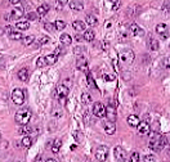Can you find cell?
Returning <instances> with one entry per match:
<instances>
[{
    "label": "cell",
    "mask_w": 170,
    "mask_h": 162,
    "mask_svg": "<svg viewBox=\"0 0 170 162\" xmlns=\"http://www.w3.org/2000/svg\"><path fill=\"white\" fill-rule=\"evenodd\" d=\"M166 147V138L165 135H161V134H155L151 136V140H150V148L153 152H161Z\"/></svg>",
    "instance_id": "1"
},
{
    "label": "cell",
    "mask_w": 170,
    "mask_h": 162,
    "mask_svg": "<svg viewBox=\"0 0 170 162\" xmlns=\"http://www.w3.org/2000/svg\"><path fill=\"white\" fill-rule=\"evenodd\" d=\"M31 116H32V113H31L30 108H21L17 111L16 116H14V120H16V122L18 125H21V126H25V125L30 122Z\"/></svg>",
    "instance_id": "2"
},
{
    "label": "cell",
    "mask_w": 170,
    "mask_h": 162,
    "mask_svg": "<svg viewBox=\"0 0 170 162\" xmlns=\"http://www.w3.org/2000/svg\"><path fill=\"white\" fill-rule=\"evenodd\" d=\"M68 90H70V87L64 86L63 84H62V85H60V86H57V89H56V93H57V98H58V102H60L62 106H66V100H67Z\"/></svg>",
    "instance_id": "3"
},
{
    "label": "cell",
    "mask_w": 170,
    "mask_h": 162,
    "mask_svg": "<svg viewBox=\"0 0 170 162\" xmlns=\"http://www.w3.org/2000/svg\"><path fill=\"white\" fill-rule=\"evenodd\" d=\"M134 58H135L134 51L130 50V49H125V50L120 51V54H119V59H120V62L124 63V64H130V63H133Z\"/></svg>",
    "instance_id": "4"
},
{
    "label": "cell",
    "mask_w": 170,
    "mask_h": 162,
    "mask_svg": "<svg viewBox=\"0 0 170 162\" xmlns=\"http://www.w3.org/2000/svg\"><path fill=\"white\" fill-rule=\"evenodd\" d=\"M94 157L99 162H105L108 157V148L106 145H99L94 151Z\"/></svg>",
    "instance_id": "5"
},
{
    "label": "cell",
    "mask_w": 170,
    "mask_h": 162,
    "mask_svg": "<svg viewBox=\"0 0 170 162\" xmlns=\"http://www.w3.org/2000/svg\"><path fill=\"white\" fill-rule=\"evenodd\" d=\"M12 100L16 106H22L25 103V93L22 89H14L12 91Z\"/></svg>",
    "instance_id": "6"
},
{
    "label": "cell",
    "mask_w": 170,
    "mask_h": 162,
    "mask_svg": "<svg viewBox=\"0 0 170 162\" xmlns=\"http://www.w3.org/2000/svg\"><path fill=\"white\" fill-rule=\"evenodd\" d=\"M93 115L95 117H99V119L106 116V107L103 106V103H101V102L94 103L93 104Z\"/></svg>",
    "instance_id": "7"
},
{
    "label": "cell",
    "mask_w": 170,
    "mask_h": 162,
    "mask_svg": "<svg viewBox=\"0 0 170 162\" xmlns=\"http://www.w3.org/2000/svg\"><path fill=\"white\" fill-rule=\"evenodd\" d=\"M114 157H115V160L117 162H125L126 158H128L126 152H125V149L122 148V147H120V145H117L116 148L114 149Z\"/></svg>",
    "instance_id": "8"
},
{
    "label": "cell",
    "mask_w": 170,
    "mask_h": 162,
    "mask_svg": "<svg viewBox=\"0 0 170 162\" xmlns=\"http://www.w3.org/2000/svg\"><path fill=\"white\" fill-rule=\"evenodd\" d=\"M106 117L108 120H111V121H116V117H117V115H116V107H115V104L112 102H110L108 103V106L106 107Z\"/></svg>",
    "instance_id": "9"
},
{
    "label": "cell",
    "mask_w": 170,
    "mask_h": 162,
    "mask_svg": "<svg viewBox=\"0 0 170 162\" xmlns=\"http://www.w3.org/2000/svg\"><path fill=\"white\" fill-rule=\"evenodd\" d=\"M76 67L81 72H88V59L84 55H79L76 59Z\"/></svg>",
    "instance_id": "10"
},
{
    "label": "cell",
    "mask_w": 170,
    "mask_h": 162,
    "mask_svg": "<svg viewBox=\"0 0 170 162\" xmlns=\"http://www.w3.org/2000/svg\"><path fill=\"white\" fill-rule=\"evenodd\" d=\"M103 129H105L106 131V134L108 135H114L115 132H116V125L114 121H111V120H106L105 122H103Z\"/></svg>",
    "instance_id": "11"
},
{
    "label": "cell",
    "mask_w": 170,
    "mask_h": 162,
    "mask_svg": "<svg viewBox=\"0 0 170 162\" xmlns=\"http://www.w3.org/2000/svg\"><path fill=\"white\" fill-rule=\"evenodd\" d=\"M137 129H138V132H139L140 135H146V134H148V132H150L151 126H150V124L147 122V121H142Z\"/></svg>",
    "instance_id": "12"
},
{
    "label": "cell",
    "mask_w": 170,
    "mask_h": 162,
    "mask_svg": "<svg viewBox=\"0 0 170 162\" xmlns=\"http://www.w3.org/2000/svg\"><path fill=\"white\" fill-rule=\"evenodd\" d=\"M126 122H128V125L130 128H138L139 124H140V120H139V117L137 115H130V116H128Z\"/></svg>",
    "instance_id": "13"
},
{
    "label": "cell",
    "mask_w": 170,
    "mask_h": 162,
    "mask_svg": "<svg viewBox=\"0 0 170 162\" xmlns=\"http://www.w3.org/2000/svg\"><path fill=\"white\" fill-rule=\"evenodd\" d=\"M129 28H130V34L134 35V36H143L144 35V30L142 27H139L137 23H131Z\"/></svg>",
    "instance_id": "14"
},
{
    "label": "cell",
    "mask_w": 170,
    "mask_h": 162,
    "mask_svg": "<svg viewBox=\"0 0 170 162\" xmlns=\"http://www.w3.org/2000/svg\"><path fill=\"white\" fill-rule=\"evenodd\" d=\"M68 6H70L71 10H75V12H80V10L84 9V4L81 2H79V0H72V2H70Z\"/></svg>",
    "instance_id": "15"
},
{
    "label": "cell",
    "mask_w": 170,
    "mask_h": 162,
    "mask_svg": "<svg viewBox=\"0 0 170 162\" xmlns=\"http://www.w3.org/2000/svg\"><path fill=\"white\" fill-rule=\"evenodd\" d=\"M140 6L138 5V4H134V5H131V6H129L128 8V16H130V17H134V16H137V14L140 12Z\"/></svg>",
    "instance_id": "16"
},
{
    "label": "cell",
    "mask_w": 170,
    "mask_h": 162,
    "mask_svg": "<svg viewBox=\"0 0 170 162\" xmlns=\"http://www.w3.org/2000/svg\"><path fill=\"white\" fill-rule=\"evenodd\" d=\"M23 9L22 8H14L12 12H10V16H12V19H19L21 17H23Z\"/></svg>",
    "instance_id": "17"
},
{
    "label": "cell",
    "mask_w": 170,
    "mask_h": 162,
    "mask_svg": "<svg viewBox=\"0 0 170 162\" xmlns=\"http://www.w3.org/2000/svg\"><path fill=\"white\" fill-rule=\"evenodd\" d=\"M148 48L152 50V51H156V50H159V47H160V43H159V40H156V39H153V38H150L148 39Z\"/></svg>",
    "instance_id": "18"
},
{
    "label": "cell",
    "mask_w": 170,
    "mask_h": 162,
    "mask_svg": "<svg viewBox=\"0 0 170 162\" xmlns=\"http://www.w3.org/2000/svg\"><path fill=\"white\" fill-rule=\"evenodd\" d=\"M61 147H62V140L60 138H57L53 140V144H52V152L53 153H58L61 149Z\"/></svg>",
    "instance_id": "19"
},
{
    "label": "cell",
    "mask_w": 170,
    "mask_h": 162,
    "mask_svg": "<svg viewBox=\"0 0 170 162\" xmlns=\"http://www.w3.org/2000/svg\"><path fill=\"white\" fill-rule=\"evenodd\" d=\"M17 76L21 81H23V83H26V81L28 80V70L27 68H21L17 73Z\"/></svg>",
    "instance_id": "20"
},
{
    "label": "cell",
    "mask_w": 170,
    "mask_h": 162,
    "mask_svg": "<svg viewBox=\"0 0 170 162\" xmlns=\"http://www.w3.org/2000/svg\"><path fill=\"white\" fill-rule=\"evenodd\" d=\"M72 27H73V30L75 31H84L85 30V23L83 21H73Z\"/></svg>",
    "instance_id": "21"
},
{
    "label": "cell",
    "mask_w": 170,
    "mask_h": 162,
    "mask_svg": "<svg viewBox=\"0 0 170 162\" xmlns=\"http://www.w3.org/2000/svg\"><path fill=\"white\" fill-rule=\"evenodd\" d=\"M85 21H86V23L89 25V26H97L98 25V19L95 16H93V14H88V16L85 17Z\"/></svg>",
    "instance_id": "22"
},
{
    "label": "cell",
    "mask_w": 170,
    "mask_h": 162,
    "mask_svg": "<svg viewBox=\"0 0 170 162\" xmlns=\"http://www.w3.org/2000/svg\"><path fill=\"white\" fill-rule=\"evenodd\" d=\"M48 10H49V5L43 4V5L38 6V10H36V13H38L39 17H44V16H45V14L48 13Z\"/></svg>",
    "instance_id": "23"
},
{
    "label": "cell",
    "mask_w": 170,
    "mask_h": 162,
    "mask_svg": "<svg viewBox=\"0 0 170 162\" xmlns=\"http://www.w3.org/2000/svg\"><path fill=\"white\" fill-rule=\"evenodd\" d=\"M60 40L62 43V45H71V43H72V38L68 34H62Z\"/></svg>",
    "instance_id": "24"
},
{
    "label": "cell",
    "mask_w": 170,
    "mask_h": 162,
    "mask_svg": "<svg viewBox=\"0 0 170 162\" xmlns=\"http://www.w3.org/2000/svg\"><path fill=\"white\" fill-rule=\"evenodd\" d=\"M22 145L25 147V148H30V147L32 145V138L30 135H25L23 138H22Z\"/></svg>",
    "instance_id": "25"
},
{
    "label": "cell",
    "mask_w": 170,
    "mask_h": 162,
    "mask_svg": "<svg viewBox=\"0 0 170 162\" xmlns=\"http://www.w3.org/2000/svg\"><path fill=\"white\" fill-rule=\"evenodd\" d=\"M83 36H84V40L85 41H93L94 38H95V34H94L93 30H86Z\"/></svg>",
    "instance_id": "26"
},
{
    "label": "cell",
    "mask_w": 170,
    "mask_h": 162,
    "mask_svg": "<svg viewBox=\"0 0 170 162\" xmlns=\"http://www.w3.org/2000/svg\"><path fill=\"white\" fill-rule=\"evenodd\" d=\"M45 66H48L45 57H39L38 59H36V67L38 68H43V67H45Z\"/></svg>",
    "instance_id": "27"
},
{
    "label": "cell",
    "mask_w": 170,
    "mask_h": 162,
    "mask_svg": "<svg viewBox=\"0 0 170 162\" xmlns=\"http://www.w3.org/2000/svg\"><path fill=\"white\" fill-rule=\"evenodd\" d=\"M16 27H17V30L23 31V30H27V28L30 27V23H28L27 21H21V22H17Z\"/></svg>",
    "instance_id": "28"
},
{
    "label": "cell",
    "mask_w": 170,
    "mask_h": 162,
    "mask_svg": "<svg viewBox=\"0 0 170 162\" xmlns=\"http://www.w3.org/2000/svg\"><path fill=\"white\" fill-rule=\"evenodd\" d=\"M47 58V62H48V66H53L56 64V62L58 61V55L54 53V54H49L45 57Z\"/></svg>",
    "instance_id": "29"
},
{
    "label": "cell",
    "mask_w": 170,
    "mask_h": 162,
    "mask_svg": "<svg viewBox=\"0 0 170 162\" xmlns=\"http://www.w3.org/2000/svg\"><path fill=\"white\" fill-rule=\"evenodd\" d=\"M156 32H157L159 35L166 34V32H168V25H165V23H159V25L156 26Z\"/></svg>",
    "instance_id": "30"
},
{
    "label": "cell",
    "mask_w": 170,
    "mask_h": 162,
    "mask_svg": "<svg viewBox=\"0 0 170 162\" xmlns=\"http://www.w3.org/2000/svg\"><path fill=\"white\" fill-rule=\"evenodd\" d=\"M90 102H92L90 94H88V93H83V94H81V103H83V104H89Z\"/></svg>",
    "instance_id": "31"
},
{
    "label": "cell",
    "mask_w": 170,
    "mask_h": 162,
    "mask_svg": "<svg viewBox=\"0 0 170 162\" xmlns=\"http://www.w3.org/2000/svg\"><path fill=\"white\" fill-rule=\"evenodd\" d=\"M18 132H19V134H22V135H27V134H30V132H32V128L28 126V125H25L23 128L19 129Z\"/></svg>",
    "instance_id": "32"
},
{
    "label": "cell",
    "mask_w": 170,
    "mask_h": 162,
    "mask_svg": "<svg viewBox=\"0 0 170 162\" xmlns=\"http://www.w3.org/2000/svg\"><path fill=\"white\" fill-rule=\"evenodd\" d=\"M8 36H9L10 40H21V39H23V38H22V34H21L19 31H13V32L9 34Z\"/></svg>",
    "instance_id": "33"
},
{
    "label": "cell",
    "mask_w": 170,
    "mask_h": 162,
    "mask_svg": "<svg viewBox=\"0 0 170 162\" xmlns=\"http://www.w3.org/2000/svg\"><path fill=\"white\" fill-rule=\"evenodd\" d=\"M22 40H23V44H25V45H31V44L35 41V36L34 35H28V36H26V38H23V39H22Z\"/></svg>",
    "instance_id": "34"
},
{
    "label": "cell",
    "mask_w": 170,
    "mask_h": 162,
    "mask_svg": "<svg viewBox=\"0 0 170 162\" xmlns=\"http://www.w3.org/2000/svg\"><path fill=\"white\" fill-rule=\"evenodd\" d=\"M54 26H56V30L62 31L63 28L66 27V22H63V21H61V19H58V21L54 22Z\"/></svg>",
    "instance_id": "35"
},
{
    "label": "cell",
    "mask_w": 170,
    "mask_h": 162,
    "mask_svg": "<svg viewBox=\"0 0 170 162\" xmlns=\"http://www.w3.org/2000/svg\"><path fill=\"white\" fill-rule=\"evenodd\" d=\"M86 81H88V85H89L92 89H97V85H95L94 83V80H93V76L90 75V73H88V76H86Z\"/></svg>",
    "instance_id": "36"
},
{
    "label": "cell",
    "mask_w": 170,
    "mask_h": 162,
    "mask_svg": "<svg viewBox=\"0 0 170 162\" xmlns=\"http://www.w3.org/2000/svg\"><path fill=\"white\" fill-rule=\"evenodd\" d=\"M52 116L56 117V119H60V117L62 116V109L60 107H54L53 108V112H52Z\"/></svg>",
    "instance_id": "37"
},
{
    "label": "cell",
    "mask_w": 170,
    "mask_h": 162,
    "mask_svg": "<svg viewBox=\"0 0 170 162\" xmlns=\"http://www.w3.org/2000/svg\"><path fill=\"white\" fill-rule=\"evenodd\" d=\"M161 66H162V68L169 70L170 68V57H165L164 59L161 61Z\"/></svg>",
    "instance_id": "38"
},
{
    "label": "cell",
    "mask_w": 170,
    "mask_h": 162,
    "mask_svg": "<svg viewBox=\"0 0 170 162\" xmlns=\"http://www.w3.org/2000/svg\"><path fill=\"white\" fill-rule=\"evenodd\" d=\"M143 162H156V157L152 154H146L143 157Z\"/></svg>",
    "instance_id": "39"
},
{
    "label": "cell",
    "mask_w": 170,
    "mask_h": 162,
    "mask_svg": "<svg viewBox=\"0 0 170 162\" xmlns=\"http://www.w3.org/2000/svg\"><path fill=\"white\" fill-rule=\"evenodd\" d=\"M139 158H140L139 153L138 152H133L131 156H130V162H139Z\"/></svg>",
    "instance_id": "40"
},
{
    "label": "cell",
    "mask_w": 170,
    "mask_h": 162,
    "mask_svg": "<svg viewBox=\"0 0 170 162\" xmlns=\"http://www.w3.org/2000/svg\"><path fill=\"white\" fill-rule=\"evenodd\" d=\"M49 41H50V39L48 36H41L40 40H39V45H45V44H48Z\"/></svg>",
    "instance_id": "41"
},
{
    "label": "cell",
    "mask_w": 170,
    "mask_h": 162,
    "mask_svg": "<svg viewBox=\"0 0 170 162\" xmlns=\"http://www.w3.org/2000/svg\"><path fill=\"white\" fill-rule=\"evenodd\" d=\"M44 28H45L47 31H53L54 28H56V26L52 25V23H49V22H45V23H44Z\"/></svg>",
    "instance_id": "42"
},
{
    "label": "cell",
    "mask_w": 170,
    "mask_h": 162,
    "mask_svg": "<svg viewBox=\"0 0 170 162\" xmlns=\"http://www.w3.org/2000/svg\"><path fill=\"white\" fill-rule=\"evenodd\" d=\"M162 9H164V10H170V0H164Z\"/></svg>",
    "instance_id": "43"
},
{
    "label": "cell",
    "mask_w": 170,
    "mask_h": 162,
    "mask_svg": "<svg viewBox=\"0 0 170 162\" xmlns=\"http://www.w3.org/2000/svg\"><path fill=\"white\" fill-rule=\"evenodd\" d=\"M83 50H84V48H83V47H76L75 49H73V53H75L76 55H81V53H83Z\"/></svg>",
    "instance_id": "44"
},
{
    "label": "cell",
    "mask_w": 170,
    "mask_h": 162,
    "mask_svg": "<svg viewBox=\"0 0 170 162\" xmlns=\"http://www.w3.org/2000/svg\"><path fill=\"white\" fill-rule=\"evenodd\" d=\"M67 3V0H58L57 2V9H62V6Z\"/></svg>",
    "instance_id": "45"
},
{
    "label": "cell",
    "mask_w": 170,
    "mask_h": 162,
    "mask_svg": "<svg viewBox=\"0 0 170 162\" xmlns=\"http://www.w3.org/2000/svg\"><path fill=\"white\" fill-rule=\"evenodd\" d=\"M62 84H63L64 86H67V87H71V85H72V81H71L70 79H64Z\"/></svg>",
    "instance_id": "46"
},
{
    "label": "cell",
    "mask_w": 170,
    "mask_h": 162,
    "mask_svg": "<svg viewBox=\"0 0 170 162\" xmlns=\"http://www.w3.org/2000/svg\"><path fill=\"white\" fill-rule=\"evenodd\" d=\"M73 136H75V140L76 142H81V134H80V132H77V131H75V132H73Z\"/></svg>",
    "instance_id": "47"
},
{
    "label": "cell",
    "mask_w": 170,
    "mask_h": 162,
    "mask_svg": "<svg viewBox=\"0 0 170 162\" xmlns=\"http://www.w3.org/2000/svg\"><path fill=\"white\" fill-rule=\"evenodd\" d=\"M36 17H39V16H38V13H36V14H35V13H28V14H27V18H28V19H31V21L36 19Z\"/></svg>",
    "instance_id": "48"
},
{
    "label": "cell",
    "mask_w": 170,
    "mask_h": 162,
    "mask_svg": "<svg viewBox=\"0 0 170 162\" xmlns=\"http://www.w3.org/2000/svg\"><path fill=\"white\" fill-rule=\"evenodd\" d=\"M121 6V3H120V0L119 2H116V3H114V6H112V10H117Z\"/></svg>",
    "instance_id": "49"
},
{
    "label": "cell",
    "mask_w": 170,
    "mask_h": 162,
    "mask_svg": "<svg viewBox=\"0 0 170 162\" xmlns=\"http://www.w3.org/2000/svg\"><path fill=\"white\" fill-rule=\"evenodd\" d=\"M4 32H5L6 35H9V34H12V32H13V31H12V27H10L9 25H8V26H5V27H4Z\"/></svg>",
    "instance_id": "50"
},
{
    "label": "cell",
    "mask_w": 170,
    "mask_h": 162,
    "mask_svg": "<svg viewBox=\"0 0 170 162\" xmlns=\"http://www.w3.org/2000/svg\"><path fill=\"white\" fill-rule=\"evenodd\" d=\"M105 80H106V81H114V80H115V76H114V75H105Z\"/></svg>",
    "instance_id": "51"
},
{
    "label": "cell",
    "mask_w": 170,
    "mask_h": 162,
    "mask_svg": "<svg viewBox=\"0 0 170 162\" xmlns=\"http://www.w3.org/2000/svg\"><path fill=\"white\" fill-rule=\"evenodd\" d=\"M2 147H3V149H6V148H8V142H6L5 139H3V140H2Z\"/></svg>",
    "instance_id": "52"
},
{
    "label": "cell",
    "mask_w": 170,
    "mask_h": 162,
    "mask_svg": "<svg viewBox=\"0 0 170 162\" xmlns=\"http://www.w3.org/2000/svg\"><path fill=\"white\" fill-rule=\"evenodd\" d=\"M62 53H63L62 48H61V47H58V48L56 49V54H57V55H60V54H62Z\"/></svg>",
    "instance_id": "53"
},
{
    "label": "cell",
    "mask_w": 170,
    "mask_h": 162,
    "mask_svg": "<svg viewBox=\"0 0 170 162\" xmlns=\"http://www.w3.org/2000/svg\"><path fill=\"white\" fill-rule=\"evenodd\" d=\"M83 39H84V36H81V35H79V34L75 35V40H76V41H81Z\"/></svg>",
    "instance_id": "54"
},
{
    "label": "cell",
    "mask_w": 170,
    "mask_h": 162,
    "mask_svg": "<svg viewBox=\"0 0 170 162\" xmlns=\"http://www.w3.org/2000/svg\"><path fill=\"white\" fill-rule=\"evenodd\" d=\"M34 162H43V157H41L40 154H39V156H36V157H35Z\"/></svg>",
    "instance_id": "55"
},
{
    "label": "cell",
    "mask_w": 170,
    "mask_h": 162,
    "mask_svg": "<svg viewBox=\"0 0 170 162\" xmlns=\"http://www.w3.org/2000/svg\"><path fill=\"white\" fill-rule=\"evenodd\" d=\"M9 2H10V4H13V5H17V4H19V3L22 2V0H9Z\"/></svg>",
    "instance_id": "56"
},
{
    "label": "cell",
    "mask_w": 170,
    "mask_h": 162,
    "mask_svg": "<svg viewBox=\"0 0 170 162\" xmlns=\"http://www.w3.org/2000/svg\"><path fill=\"white\" fill-rule=\"evenodd\" d=\"M45 162H57V161H56V160H53V158H48Z\"/></svg>",
    "instance_id": "57"
},
{
    "label": "cell",
    "mask_w": 170,
    "mask_h": 162,
    "mask_svg": "<svg viewBox=\"0 0 170 162\" xmlns=\"http://www.w3.org/2000/svg\"><path fill=\"white\" fill-rule=\"evenodd\" d=\"M111 3H116V2H119V0H110Z\"/></svg>",
    "instance_id": "58"
},
{
    "label": "cell",
    "mask_w": 170,
    "mask_h": 162,
    "mask_svg": "<svg viewBox=\"0 0 170 162\" xmlns=\"http://www.w3.org/2000/svg\"><path fill=\"white\" fill-rule=\"evenodd\" d=\"M169 49H170V45H169Z\"/></svg>",
    "instance_id": "59"
}]
</instances>
